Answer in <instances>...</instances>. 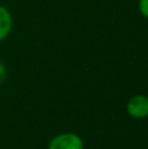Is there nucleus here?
<instances>
[{"label": "nucleus", "instance_id": "1", "mask_svg": "<svg viewBox=\"0 0 148 149\" xmlns=\"http://www.w3.org/2000/svg\"><path fill=\"white\" fill-rule=\"evenodd\" d=\"M47 149H85V143L75 132H62L50 139Z\"/></svg>", "mask_w": 148, "mask_h": 149}, {"label": "nucleus", "instance_id": "4", "mask_svg": "<svg viewBox=\"0 0 148 149\" xmlns=\"http://www.w3.org/2000/svg\"><path fill=\"white\" fill-rule=\"evenodd\" d=\"M138 10L142 17L148 20V0H138Z\"/></svg>", "mask_w": 148, "mask_h": 149}, {"label": "nucleus", "instance_id": "2", "mask_svg": "<svg viewBox=\"0 0 148 149\" xmlns=\"http://www.w3.org/2000/svg\"><path fill=\"white\" fill-rule=\"evenodd\" d=\"M126 113L133 119L148 118V95L147 94H135L126 103Z\"/></svg>", "mask_w": 148, "mask_h": 149}, {"label": "nucleus", "instance_id": "3", "mask_svg": "<svg viewBox=\"0 0 148 149\" xmlns=\"http://www.w3.org/2000/svg\"><path fill=\"white\" fill-rule=\"evenodd\" d=\"M13 16L5 5L0 4V42L5 41L13 30Z\"/></svg>", "mask_w": 148, "mask_h": 149}, {"label": "nucleus", "instance_id": "5", "mask_svg": "<svg viewBox=\"0 0 148 149\" xmlns=\"http://www.w3.org/2000/svg\"><path fill=\"white\" fill-rule=\"evenodd\" d=\"M7 74H8L7 65L4 64V62H3L1 59H0V85H1L3 82L5 81V79H7Z\"/></svg>", "mask_w": 148, "mask_h": 149}]
</instances>
